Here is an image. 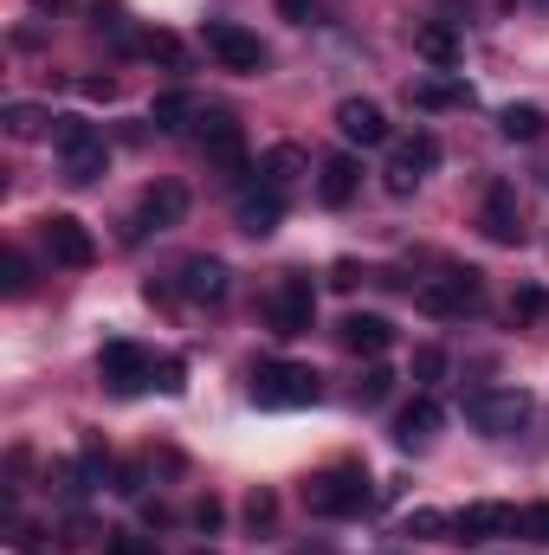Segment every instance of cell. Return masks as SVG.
<instances>
[{"label": "cell", "mask_w": 549, "mask_h": 555, "mask_svg": "<svg viewBox=\"0 0 549 555\" xmlns=\"http://www.w3.org/2000/svg\"><path fill=\"white\" fill-rule=\"evenodd\" d=\"M304 504H310L317 517H362V511L375 504V491H369V478H362L356 465H336V472H317V478L304 485Z\"/></svg>", "instance_id": "6da1fadb"}, {"label": "cell", "mask_w": 549, "mask_h": 555, "mask_svg": "<svg viewBox=\"0 0 549 555\" xmlns=\"http://www.w3.org/2000/svg\"><path fill=\"white\" fill-rule=\"evenodd\" d=\"M323 395V375L304 362H259L253 369V401L259 408H310Z\"/></svg>", "instance_id": "7a4b0ae2"}, {"label": "cell", "mask_w": 549, "mask_h": 555, "mask_svg": "<svg viewBox=\"0 0 549 555\" xmlns=\"http://www.w3.org/2000/svg\"><path fill=\"white\" fill-rule=\"evenodd\" d=\"M537 414V401L524 395V388H478L472 401H465V420L478 426V433H491V439H511V433H524Z\"/></svg>", "instance_id": "3957f363"}, {"label": "cell", "mask_w": 549, "mask_h": 555, "mask_svg": "<svg viewBox=\"0 0 549 555\" xmlns=\"http://www.w3.org/2000/svg\"><path fill=\"white\" fill-rule=\"evenodd\" d=\"M52 142H59V155H65V181H72V188H91V181L111 168V149H104V137H98L91 124H78V117H59Z\"/></svg>", "instance_id": "277c9868"}, {"label": "cell", "mask_w": 549, "mask_h": 555, "mask_svg": "<svg viewBox=\"0 0 549 555\" xmlns=\"http://www.w3.org/2000/svg\"><path fill=\"white\" fill-rule=\"evenodd\" d=\"M413 304H420L426 317H465V310L485 304V278L472 272V266H452V272L426 278V284L413 291Z\"/></svg>", "instance_id": "5b68a950"}, {"label": "cell", "mask_w": 549, "mask_h": 555, "mask_svg": "<svg viewBox=\"0 0 549 555\" xmlns=\"http://www.w3.org/2000/svg\"><path fill=\"white\" fill-rule=\"evenodd\" d=\"M98 382L117 395V401H130L142 388H155V356L137 349V343H104V356H98Z\"/></svg>", "instance_id": "8992f818"}, {"label": "cell", "mask_w": 549, "mask_h": 555, "mask_svg": "<svg viewBox=\"0 0 549 555\" xmlns=\"http://www.w3.org/2000/svg\"><path fill=\"white\" fill-rule=\"evenodd\" d=\"M188 220V188L181 181H162V188H149L137 201V214L124 220V240L137 246V240H149V233H168V227H181Z\"/></svg>", "instance_id": "52a82bcc"}, {"label": "cell", "mask_w": 549, "mask_h": 555, "mask_svg": "<svg viewBox=\"0 0 549 555\" xmlns=\"http://www.w3.org/2000/svg\"><path fill=\"white\" fill-rule=\"evenodd\" d=\"M433 168H439V142L426 137V130H413V137L395 142V155H388V168H382V188H388V194H413Z\"/></svg>", "instance_id": "ba28073f"}, {"label": "cell", "mask_w": 549, "mask_h": 555, "mask_svg": "<svg viewBox=\"0 0 549 555\" xmlns=\"http://www.w3.org/2000/svg\"><path fill=\"white\" fill-rule=\"evenodd\" d=\"M39 233H46V253H52V266H72V272H85V266L98 259V240L85 233V220H78V214H46V220H39Z\"/></svg>", "instance_id": "9c48e42d"}, {"label": "cell", "mask_w": 549, "mask_h": 555, "mask_svg": "<svg viewBox=\"0 0 549 555\" xmlns=\"http://www.w3.org/2000/svg\"><path fill=\"white\" fill-rule=\"evenodd\" d=\"M310 323H317V284L291 272L272 297V336H310Z\"/></svg>", "instance_id": "30bf717a"}, {"label": "cell", "mask_w": 549, "mask_h": 555, "mask_svg": "<svg viewBox=\"0 0 549 555\" xmlns=\"http://www.w3.org/2000/svg\"><path fill=\"white\" fill-rule=\"evenodd\" d=\"M207 52L227 65V72H266V46L246 33V26H233V20H207Z\"/></svg>", "instance_id": "8fae6325"}, {"label": "cell", "mask_w": 549, "mask_h": 555, "mask_svg": "<svg viewBox=\"0 0 549 555\" xmlns=\"http://www.w3.org/2000/svg\"><path fill=\"white\" fill-rule=\"evenodd\" d=\"M201 155H207L220 175H233V181L246 175V137H240V124H233L227 111H207V117H201Z\"/></svg>", "instance_id": "7c38bea8"}, {"label": "cell", "mask_w": 549, "mask_h": 555, "mask_svg": "<svg viewBox=\"0 0 549 555\" xmlns=\"http://www.w3.org/2000/svg\"><path fill=\"white\" fill-rule=\"evenodd\" d=\"M478 227H485V240H498V246H524V207H518V188H511V181H491Z\"/></svg>", "instance_id": "4fadbf2b"}, {"label": "cell", "mask_w": 549, "mask_h": 555, "mask_svg": "<svg viewBox=\"0 0 549 555\" xmlns=\"http://www.w3.org/2000/svg\"><path fill=\"white\" fill-rule=\"evenodd\" d=\"M498 537H518V511L511 504H465L452 517V543H498Z\"/></svg>", "instance_id": "5bb4252c"}, {"label": "cell", "mask_w": 549, "mask_h": 555, "mask_svg": "<svg viewBox=\"0 0 549 555\" xmlns=\"http://www.w3.org/2000/svg\"><path fill=\"white\" fill-rule=\"evenodd\" d=\"M233 220H240V233H253V240L278 233V220H284V188H240Z\"/></svg>", "instance_id": "9a60e30c"}, {"label": "cell", "mask_w": 549, "mask_h": 555, "mask_svg": "<svg viewBox=\"0 0 549 555\" xmlns=\"http://www.w3.org/2000/svg\"><path fill=\"white\" fill-rule=\"evenodd\" d=\"M336 336H343V349H349V356H369V362H375V356H388L395 323H388V317H375V310H349Z\"/></svg>", "instance_id": "2e32d148"}, {"label": "cell", "mask_w": 549, "mask_h": 555, "mask_svg": "<svg viewBox=\"0 0 549 555\" xmlns=\"http://www.w3.org/2000/svg\"><path fill=\"white\" fill-rule=\"evenodd\" d=\"M336 130L349 142H362V149H382V142L395 137L388 117H382V104H369V98H343L336 104Z\"/></svg>", "instance_id": "e0dca14e"}, {"label": "cell", "mask_w": 549, "mask_h": 555, "mask_svg": "<svg viewBox=\"0 0 549 555\" xmlns=\"http://www.w3.org/2000/svg\"><path fill=\"white\" fill-rule=\"evenodd\" d=\"M227 291H233L227 259H207V253H201V259H188V266H181V297H188V304H220Z\"/></svg>", "instance_id": "ac0fdd59"}, {"label": "cell", "mask_w": 549, "mask_h": 555, "mask_svg": "<svg viewBox=\"0 0 549 555\" xmlns=\"http://www.w3.org/2000/svg\"><path fill=\"white\" fill-rule=\"evenodd\" d=\"M356 188H362L356 155H323V168H317V194H323V207H349Z\"/></svg>", "instance_id": "d6986e66"}, {"label": "cell", "mask_w": 549, "mask_h": 555, "mask_svg": "<svg viewBox=\"0 0 549 555\" xmlns=\"http://www.w3.org/2000/svg\"><path fill=\"white\" fill-rule=\"evenodd\" d=\"M439 401H426V395H413L408 408H401V414H395V446H426V439H433V433H439Z\"/></svg>", "instance_id": "ffe728a7"}, {"label": "cell", "mask_w": 549, "mask_h": 555, "mask_svg": "<svg viewBox=\"0 0 549 555\" xmlns=\"http://www.w3.org/2000/svg\"><path fill=\"white\" fill-rule=\"evenodd\" d=\"M0 130L13 142H39L46 130H59V117H52L46 104H7V111H0Z\"/></svg>", "instance_id": "44dd1931"}, {"label": "cell", "mask_w": 549, "mask_h": 555, "mask_svg": "<svg viewBox=\"0 0 549 555\" xmlns=\"http://www.w3.org/2000/svg\"><path fill=\"white\" fill-rule=\"evenodd\" d=\"M259 175H266V188H291L297 175H310V155L297 149V142H278L259 155Z\"/></svg>", "instance_id": "7402d4cb"}, {"label": "cell", "mask_w": 549, "mask_h": 555, "mask_svg": "<svg viewBox=\"0 0 549 555\" xmlns=\"http://www.w3.org/2000/svg\"><path fill=\"white\" fill-rule=\"evenodd\" d=\"M413 52H420V59H433V65H459V52H465V46H459V33H452V26H439V20H433V26H420V33H413Z\"/></svg>", "instance_id": "603a6c76"}, {"label": "cell", "mask_w": 549, "mask_h": 555, "mask_svg": "<svg viewBox=\"0 0 549 555\" xmlns=\"http://www.w3.org/2000/svg\"><path fill=\"white\" fill-rule=\"evenodd\" d=\"M188 117H194V98H188V91H162V98L149 104V124H155L162 137H175V130H188Z\"/></svg>", "instance_id": "cb8c5ba5"}, {"label": "cell", "mask_w": 549, "mask_h": 555, "mask_svg": "<svg viewBox=\"0 0 549 555\" xmlns=\"http://www.w3.org/2000/svg\"><path fill=\"white\" fill-rule=\"evenodd\" d=\"M498 130H505L511 142H537V137L549 130V117L537 111V104H511V111L498 117Z\"/></svg>", "instance_id": "d4e9b609"}, {"label": "cell", "mask_w": 549, "mask_h": 555, "mask_svg": "<svg viewBox=\"0 0 549 555\" xmlns=\"http://www.w3.org/2000/svg\"><path fill=\"white\" fill-rule=\"evenodd\" d=\"M408 98L420 111H459V104H472L465 85H408Z\"/></svg>", "instance_id": "484cf974"}, {"label": "cell", "mask_w": 549, "mask_h": 555, "mask_svg": "<svg viewBox=\"0 0 549 555\" xmlns=\"http://www.w3.org/2000/svg\"><path fill=\"white\" fill-rule=\"evenodd\" d=\"M401 537H420V543H446V537H452V517H446V511H408Z\"/></svg>", "instance_id": "4316f807"}, {"label": "cell", "mask_w": 549, "mask_h": 555, "mask_svg": "<svg viewBox=\"0 0 549 555\" xmlns=\"http://www.w3.org/2000/svg\"><path fill=\"white\" fill-rule=\"evenodd\" d=\"M142 52H149L155 65H168V72H188V65H194V59H188V46H181L175 33H149V39H142Z\"/></svg>", "instance_id": "83f0119b"}, {"label": "cell", "mask_w": 549, "mask_h": 555, "mask_svg": "<svg viewBox=\"0 0 549 555\" xmlns=\"http://www.w3.org/2000/svg\"><path fill=\"white\" fill-rule=\"evenodd\" d=\"M388 395H395V375H388L382 362H369V369H362V382H356V401H362V408H382Z\"/></svg>", "instance_id": "f1b7e54d"}, {"label": "cell", "mask_w": 549, "mask_h": 555, "mask_svg": "<svg viewBox=\"0 0 549 555\" xmlns=\"http://www.w3.org/2000/svg\"><path fill=\"white\" fill-rule=\"evenodd\" d=\"M0 291H7V297H26V291H33V266H26V253H0Z\"/></svg>", "instance_id": "f546056e"}, {"label": "cell", "mask_w": 549, "mask_h": 555, "mask_svg": "<svg viewBox=\"0 0 549 555\" xmlns=\"http://www.w3.org/2000/svg\"><path fill=\"white\" fill-rule=\"evenodd\" d=\"M511 317H518V323H537V317H549V291H544V284H524V291L511 297Z\"/></svg>", "instance_id": "4dcf8cb0"}, {"label": "cell", "mask_w": 549, "mask_h": 555, "mask_svg": "<svg viewBox=\"0 0 549 555\" xmlns=\"http://www.w3.org/2000/svg\"><path fill=\"white\" fill-rule=\"evenodd\" d=\"M518 537L524 543H549V504H524L518 511Z\"/></svg>", "instance_id": "1f68e13d"}, {"label": "cell", "mask_w": 549, "mask_h": 555, "mask_svg": "<svg viewBox=\"0 0 549 555\" xmlns=\"http://www.w3.org/2000/svg\"><path fill=\"white\" fill-rule=\"evenodd\" d=\"M246 524H253V530H272L278 524V498L272 491H253V498H246Z\"/></svg>", "instance_id": "d6a6232c"}, {"label": "cell", "mask_w": 549, "mask_h": 555, "mask_svg": "<svg viewBox=\"0 0 549 555\" xmlns=\"http://www.w3.org/2000/svg\"><path fill=\"white\" fill-rule=\"evenodd\" d=\"M104 555H162L149 537H137V530H111V543H104Z\"/></svg>", "instance_id": "836d02e7"}, {"label": "cell", "mask_w": 549, "mask_h": 555, "mask_svg": "<svg viewBox=\"0 0 549 555\" xmlns=\"http://www.w3.org/2000/svg\"><path fill=\"white\" fill-rule=\"evenodd\" d=\"M439 375H446V349H433V343L413 349V382H439Z\"/></svg>", "instance_id": "e575fe53"}, {"label": "cell", "mask_w": 549, "mask_h": 555, "mask_svg": "<svg viewBox=\"0 0 549 555\" xmlns=\"http://www.w3.org/2000/svg\"><path fill=\"white\" fill-rule=\"evenodd\" d=\"M155 388H162V395H181V388H188V369H181V356H162V362H155Z\"/></svg>", "instance_id": "d590c367"}, {"label": "cell", "mask_w": 549, "mask_h": 555, "mask_svg": "<svg viewBox=\"0 0 549 555\" xmlns=\"http://www.w3.org/2000/svg\"><path fill=\"white\" fill-rule=\"evenodd\" d=\"M7 543H13L20 555H39V550H52V537H46L39 524H13V537H7Z\"/></svg>", "instance_id": "8d00e7d4"}, {"label": "cell", "mask_w": 549, "mask_h": 555, "mask_svg": "<svg viewBox=\"0 0 549 555\" xmlns=\"http://www.w3.org/2000/svg\"><path fill=\"white\" fill-rule=\"evenodd\" d=\"M111 478H117V485H111L117 498H142V478H149V465H117Z\"/></svg>", "instance_id": "74e56055"}, {"label": "cell", "mask_w": 549, "mask_h": 555, "mask_svg": "<svg viewBox=\"0 0 549 555\" xmlns=\"http://www.w3.org/2000/svg\"><path fill=\"white\" fill-rule=\"evenodd\" d=\"M220 517H227V511H220V498H201V504H194V530H207V537H214V530H220Z\"/></svg>", "instance_id": "f35d334b"}, {"label": "cell", "mask_w": 549, "mask_h": 555, "mask_svg": "<svg viewBox=\"0 0 549 555\" xmlns=\"http://www.w3.org/2000/svg\"><path fill=\"white\" fill-rule=\"evenodd\" d=\"M85 98H91V104H111V98H117V78H85Z\"/></svg>", "instance_id": "ab89813d"}, {"label": "cell", "mask_w": 549, "mask_h": 555, "mask_svg": "<svg viewBox=\"0 0 549 555\" xmlns=\"http://www.w3.org/2000/svg\"><path fill=\"white\" fill-rule=\"evenodd\" d=\"M278 13H284L291 26H304V20H310V0H278Z\"/></svg>", "instance_id": "60d3db41"}, {"label": "cell", "mask_w": 549, "mask_h": 555, "mask_svg": "<svg viewBox=\"0 0 549 555\" xmlns=\"http://www.w3.org/2000/svg\"><path fill=\"white\" fill-rule=\"evenodd\" d=\"M33 7H52V13H59V7H65V0H33Z\"/></svg>", "instance_id": "b9f144b4"}, {"label": "cell", "mask_w": 549, "mask_h": 555, "mask_svg": "<svg viewBox=\"0 0 549 555\" xmlns=\"http://www.w3.org/2000/svg\"><path fill=\"white\" fill-rule=\"evenodd\" d=\"M297 555H330V550H297Z\"/></svg>", "instance_id": "7bdbcfd3"}, {"label": "cell", "mask_w": 549, "mask_h": 555, "mask_svg": "<svg viewBox=\"0 0 549 555\" xmlns=\"http://www.w3.org/2000/svg\"><path fill=\"white\" fill-rule=\"evenodd\" d=\"M201 555H214V550H201Z\"/></svg>", "instance_id": "ee69618b"}, {"label": "cell", "mask_w": 549, "mask_h": 555, "mask_svg": "<svg viewBox=\"0 0 549 555\" xmlns=\"http://www.w3.org/2000/svg\"><path fill=\"white\" fill-rule=\"evenodd\" d=\"M544 181H549V175H544Z\"/></svg>", "instance_id": "f6af8a7d"}]
</instances>
